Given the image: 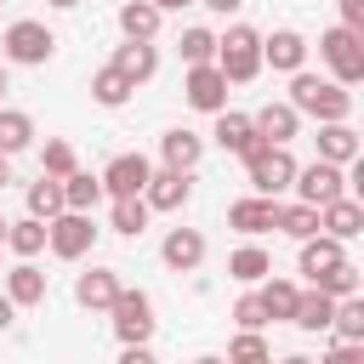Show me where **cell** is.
Returning <instances> with one entry per match:
<instances>
[{
    "label": "cell",
    "mask_w": 364,
    "mask_h": 364,
    "mask_svg": "<svg viewBox=\"0 0 364 364\" xmlns=\"http://www.w3.org/2000/svg\"><path fill=\"white\" fill-rule=\"evenodd\" d=\"M301 119H318V125H341L353 119V91L336 85V80H318V74H290V97H284Z\"/></svg>",
    "instance_id": "1"
},
{
    "label": "cell",
    "mask_w": 364,
    "mask_h": 364,
    "mask_svg": "<svg viewBox=\"0 0 364 364\" xmlns=\"http://www.w3.org/2000/svg\"><path fill=\"white\" fill-rule=\"evenodd\" d=\"M216 74L228 85H250L262 74V34L250 23H233L228 34H216Z\"/></svg>",
    "instance_id": "2"
},
{
    "label": "cell",
    "mask_w": 364,
    "mask_h": 364,
    "mask_svg": "<svg viewBox=\"0 0 364 364\" xmlns=\"http://www.w3.org/2000/svg\"><path fill=\"white\" fill-rule=\"evenodd\" d=\"M57 57V34L40 23V17H17L6 34H0V63H17V68H46Z\"/></svg>",
    "instance_id": "3"
},
{
    "label": "cell",
    "mask_w": 364,
    "mask_h": 364,
    "mask_svg": "<svg viewBox=\"0 0 364 364\" xmlns=\"http://www.w3.org/2000/svg\"><path fill=\"white\" fill-rule=\"evenodd\" d=\"M108 324H114V341L119 347H148L154 341V296L148 290H119L114 307H108Z\"/></svg>",
    "instance_id": "4"
},
{
    "label": "cell",
    "mask_w": 364,
    "mask_h": 364,
    "mask_svg": "<svg viewBox=\"0 0 364 364\" xmlns=\"http://www.w3.org/2000/svg\"><path fill=\"white\" fill-rule=\"evenodd\" d=\"M318 57H324V68H330V80L336 85H358L364 80V34H353V28H324L318 34Z\"/></svg>",
    "instance_id": "5"
},
{
    "label": "cell",
    "mask_w": 364,
    "mask_h": 364,
    "mask_svg": "<svg viewBox=\"0 0 364 364\" xmlns=\"http://www.w3.org/2000/svg\"><path fill=\"white\" fill-rule=\"evenodd\" d=\"M245 182H250V193H262V199L290 193V182H296L290 148H256V154H245Z\"/></svg>",
    "instance_id": "6"
},
{
    "label": "cell",
    "mask_w": 364,
    "mask_h": 364,
    "mask_svg": "<svg viewBox=\"0 0 364 364\" xmlns=\"http://www.w3.org/2000/svg\"><path fill=\"white\" fill-rule=\"evenodd\" d=\"M97 233H102V228H97L85 210H63V216L46 222V250H51L57 262H80V256H91Z\"/></svg>",
    "instance_id": "7"
},
{
    "label": "cell",
    "mask_w": 364,
    "mask_h": 364,
    "mask_svg": "<svg viewBox=\"0 0 364 364\" xmlns=\"http://www.w3.org/2000/svg\"><path fill=\"white\" fill-rule=\"evenodd\" d=\"M296 199L301 205H313V210H324V205H336L341 193H347V171L341 165H324V159H313V165H296Z\"/></svg>",
    "instance_id": "8"
},
{
    "label": "cell",
    "mask_w": 364,
    "mask_h": 364,
    "mask_svg": "<svg viewBox=\"0 0 364 364\" xmlns=\"http://www.w3.org/2000/svg\"><path fill=\"white\" fill-rule=\"evenodd\" d=\"M148 176H154L148 154H114V159L97 171V182H102V199H136V193L148 188Z\"/></svg>",
    "instance_id": "9"
},
{
    "label": "cell",
    "mask_w": 364,
    "mask_h": 364,
    "mask_svg": "<svg viewBox=\"0 0 364 364\" xmlns=\"http://www.w3.org/2000/svg\"><path fill=\"white\" fill-rule=\"evenodd\" d=\"M182 102L199 108V114H210V119L228 108V80L216 74V63H199V68L182 74Z\"/></svg>",
    "instance_id": "10"
},
{
    "label": "cell",
    "mask_w": 364,
    "mask_h": 364,
    "mask_svg": "<svg viewBox=\"0 0 364 364\" xmlns=\"http://www.w3.org/2000/svg\"><path fill=\"white\" fill-rule=\"evenodd\" d=\"M262 68H273V74H301V68H307V40H301L296 28L262 34Z\"/></svg>",
    "instance_id": "11"
},
{
    "label": "cell",
    "mask_w": 364,
    "mask_h": 364,
    "mask_svg": "<svg viewBox=\"0 0 364 364\" xmlns=\"http://www.w3.org/2000/svg\"><path fill=\"white\" fill-rule=\"evenodd\" d=\"M210 142L222 148V154H256V148H267L262 136H256V125H250V114H233V108H222L216 114V125H210Z\"/></svg>",
    "instance_id": "12"
},
{
    "label": "cell",
    "mask_w": 364,
    "mask_h": 364,
    "mask_svg": "<svg viewBox=\"0 0 364 364\" xmlns=\"http://www.w3.org/2000/svg\"><path fill=\"white\" fill-rule=\"evenodd\" d=\"M250 125H256V136H262L267 148H290V136L301 131V114H296L290 102H262V108L250 114Z\"/></svg>",
    "instance_id": "13"
},
{
    "label": "cell",
    "mask_w": 364,
    "mask_h": 364,
    "mask_svg": "<svg viewBox=\"0 0 364 364\" xmlns=\"http://www.w3.org/2000/svg\"><path fill=\"white\" fill-rule=\"evenodd\" d=\"M159 159H165V171L193 176V165L205 159V136H199V131H188V125H171V131L159 136Z\"/></svg>",
    "instance_id": "14"
},
{
    "label": "cell",
    "mask_w": 364,
    "mask_h": 364,
    "mask_svg": "<svg viewBox=\"0 0 364 364\" xmlns=\"http://www.w3.org/2000/svg\"><path fill=\"white\" fill-rule=\"evenodd\" d=\"M188 199H193V176L165 171V165H159V171L148 176V188H142V205H148V210H182Z\"/></svg>",
    "instance_id": "15"
},
{
    "label": "cell",
    "mask_w": 364,
    "mask_h": 364,
    "mask_svg": "<svg viewBox=\"0 0 364 364\" xmlns=\"http://www.w3.org/2000/svg\"><path fill=\"white\" fill-rule=\"evenodd\" d=\"M159 262H165L171 273H193V267L205 262V233H199V228H171V233L159 239Z\"/></svg>",
    "instance_id": "16"
},
{
    "label": "cell",
    "mask_w": 364,
    "mask_h": 364,
    "mask_svg": "<svg viewBox=\"0 0 364 364\" xmlns=\"http://www.w3.org/2000/svg\"><path fill=\"white\" fill-rule=\"evenodd\" d=\"M119 290H125V284H119V273H114V267H85V273L74 279V301H80L85 313H108Z\"/></svg>",
    "instance_id": "17"
},
{
    "label": "cell",
    "mask_w": 364,
    "mask_h": 364,
    "mask_svg": "<svg viewBox=\"0 0 364 364\" xmlns=\"http://www.w3.org/2000/svg\"><path fill=\"white\" fill-rule=\"evenodd\" d=\"M108 68H119L131 85H148L154 74H159V46H142V40H125V46H114V57H108Z\"/></svg>",
    "instance_id": "18"
},
{
    "label": "cell",
    "mask_w": 364,
    "mask_h": 364,
    "mask_svg": "<svg viewBox=\"0 0 364 364\" xmlns=\"http://www.w3.org/2000/svg\"><path fill=\"white\" fill-rule=\"evenodd\" d=\"M273 216H279V199H262V193H245V199L228 205V228H239V233H250V239L267 233Z\"/></svg>",
    "instance_id": "19"
},
{
    "label": "cell",
    "mask_w": 364,
    "mask_h": 364,
    "mask_svg": "<svg viewBox=\"0 0 364 364\" xmlns=\"http://www.w3.org/2000/svg\"><path fill=\"white\" fill-rule=\"evenodd\" d=\"M318 233H330V239H341V245H347V239H358V233H364V205H358L353 193H341L336 205H324V210H318Z\"/></svg>",
    "instance_id": "20"
},
{
    "label": "cell",
    "mask_w": 364,
    "mask_h": 364,
    "mask_svg": "<svg viewBox=\"0 0 364 364\" xmlns=\"http://www.w3.org/2000/svg\"><path fill=\"white\" fill-rule=\"evenodd\" d=\"M114 23H119V34H125V40H142V46H154V34H159L165 11H154L148 0H119Z\"/></svg>",
    "instance_id": "21"
},
{
    "label": "cell",
    "mask_w": 364,
    "mask_h": 364,
    "mask_svg": "<svg viewBox=\"0 0 364 364\" xmlns=\"http://www.w3.org/2000/svg\"><path fill=\"white\" fill-rule=\"evenodd\" d=\"M313 142H318V159H324V165H341V171H347V165L358 159V131H353L347 119H341V125H318Z\"/></svg>",
    "instance_id": "22"
},
{
    "label": "cell",
    "mask_w": 364,
    "mask_h": 364,
    "mask_svg": "<svg viewBox=\"0 0 364 364\" xmlns=\"http://www.w3.org/2000/svg\"><path fill=\"white\" fill-rule=\"evenodd\" d=\"M336 262H347V245H341V239H330V233H313V239H301V256H296V267L307 273V284H313L324 267H336Z\"/></svg>",
    "instance_id": "23"
},
{
    "label": "cell",
    "mask_w": 364,
    "mask_h": 364,
    "mask_svg": "<svg viewBox=\"0 0 364 364\" xmlns=\"http://www.w3.org/2000/svg\"><path fill=\"white\" fill-rule=\"evenodd\" d=\"M6 301H11V307H40V301H46V267L17 262V267L6 273Z\"/></svg>",
    "instance_id": "24"
},
{
    "label": "cell",
    "mask_w": 364,
    "mask_h": 364,
    "mask_svg": "<svg viewBox=\"0 0 364 364\" xmlns=\"http://www.w3.org/2000/svg\"><path fill=\"white\" fill-rule=\"evenodd\" d=\"M296 296H301V284H290V279H262V284H256V301H262L267 324H290Z\"/></svg>",
    "instance_id": "25"
},
{
    "label": "cell",
    "mask_w": 364,
    "mask_h": 364,
    "mask_svg": "<svg viewBox=\"0 0 364 364\" xmlns=\"http://www.w3.org/2000/svg\"><path fill=\"white\" fill-rule=\"evenodd\" d=\"M228 279H239V284H262V279H273V256H267L262 245H239V250L228 256Z\"/></svg>",
    "instance_id": "26"
},
{
    "label": "cell",
    "mask_w": 364,
    "mask_h": 364,
    "mask_svg": "<svg viewBox=\"0 0 364 364\" xmlns=\"http://www.w3.org/2000/svg\"><path fill=\"white\" fill-rule=\"evenodd\" d=\"M97 205H102V182H97L91 171H68V176H63V210H85V216H91Z\"/></svg>",
    "instance_id": "27"
},
{
    "label": "cell",
    "mask_w": 364,
    "mask_h": 364,
    "mask_svg": "<svg viewBox=\"0 0 364 364\" xmlns=\"http://www.w3.org/2000/svg\"><path fill=\"white\" fill-rule=\"evenodd\" d=\"M6 250H11L17 262H34V256L46 250V222H34V216L6 222Z\"/></svg>",
    "instance_id": "28"
},
{
    "label": "cell",
    "mask_w": 364,
    "mask_h": 364,
    "mask_svg": "<svg viewBox=\"0 0 364 364\" xmlns=\"http://www.w3.org/2000/svg\"><path fill=\"white\" fill-rule=\"evenodd\" d=\"M148 216H154V210L142 205V193H136V199H108V228H114L119 239H136V233L148 228Z\"/></svg>",
    "instance_id": "29"
},
{
    "label": "cell",
    "mask_w": 364,
    "mask_h": 364,
    "mask_svg": "<svg viewBox=\"0 0 364 364\" xmlns=\"http://www.w3.org/2000/svg\"><path fill=\"white\" fill-rule=\"evenodd\" d=\"M330 318H336V301L330 296H318V290H301L296 296V313H290L296 330H330Z\"/></svg>",
    "instance_id": "30"
},
{
    "label": "cell",
    "mask_w": 364,
    "mask_h": 364,
    "mask_svg": "<svg viewBox=\"0 0 364 364\" xmlns=\"http://www.w3.org/2000/svg\"><path fill=\"white\" fill-rule=\"evenodd\" d=\"M131 91H136V85H131L119 68H108V63L91 74V97H97L102 108H125V102H131Z\"/></svg>",
    "instance_id": "31"
},
{
    "label": "cell",
    "mask_w": 364,
    "mask_h": 364,
    "mask_svg": "<svg viewBox=\"0 0 364 364\" xmlns=\"http://www.w3.org/2000/svg\"><path fill=\"white\" fill-rule=\"evenodd\" d=\"M358 284H364V279H358V267H353V262H336V267H324V273L313 279V290H318V296H330V301L358 296Z\"/></svg>",
    "instance_id": "32"
},
{
    "label": "cell",
    "mask_w": 364,
    "mask_h": 364,
    "mask_svg": "<svg viewBox=\"0 0 364 364\" xmlns=\"http://www.w3.org/2000/svg\"><path fill=\"white\" fill-rule=\"evenodd\" d=\"M34 142V119L23 114V108H0V154L11 159V154H23Z\"/></svg>",
    "instance_id": "33"
},
{
    "label": "cell",
    "mask_w": 364,
    "mask_h": 364,
    "mask_svg": "<svg viewBox=\"0 0 364 364\" xmlns=\"http://www.w3.org/2000/svg\"><path fill=\"white\" fill-rule=\"evenodd\" d=\"M28 216L34 222H51V216H63V182H51V176H40V182H28Z\"/></svg>",
    "instance_id": "34"
},
{
    "label": "cell",
    "mask_w": 364,
    "mask_h": 364,
    "mask_svg": "<svg viewBox=\"0 0 364 364\" xmlns=\"http://www.w3.org/2000/svg\"><path fill=\"white\" fill-rule=\"evenodd\" d=\"M273 228H279V233H290V239L301 245V239H313V233H318V210H313V205H301V199H296V205H279Z\"/></svg>",
    "instance_id": "35"
},
{
    "label": "cell",
    "mask_w": 364,
    "mask_h": 364,
    "mask_svg": "<svg viewBox=\"0 0 364 364\" xmlns=\"http://www.w3.org/2000/svg\"><path fill=\"white\" fill-rule=\"evenodd\" d=\"M222 364H273V347H267L262 330H239V336L228 341V358H222Z\"/></svg>",
    "instance_id": "36"
},
{
    "label": "cell",
    "mask_w": 364,
    "mask_h": 364,
    "mask_svg": "<svg viewBox=\"0 0 364 364\" xmlns=\"http://www.w3.org/2000/svg\"><path fill=\"white\" fill-rule=\"evenodd\" d=\"M68 171H80V159H74V142H63V136H51V142L40 148V176H51V182H63Z\"/></svg>",
    "instance_id": "37"
},
{
    "label": "cell",
    "mask_w": 364,
    "mask_h": 364,
    "mask_svg": "<svg viewBox=\"0 0 364 364\" xmlns=\"http://www.w3.org/2000/svg\"><path fill=\"white\" fill-rule=\"evenodd\" d=\"M336 341H364V296H347L336 301V318H330Z\"/></svg>",
    "instance_id": "38"
},
{
    "label": "cell",
    "mask_w": 364,
    "mask_h": 364,
    "mask_svg": "<svg viewBox=\"0 0 364 364\" xmlns=\"http://www.w3.org/2000/svg\"><path fill=\"white\" fill-rule=\"evenodd\" d=\"M176 51H182V63H188V68H199V63H216V34H210V28H182Z\"/></svg>",
    "instance_id": "39"
},
{
    "label": "cell",
    "mask_w": 364,
    "mask_h": 364,
    "mask_svg": "<svg viewBox=\"0 0 364 364\" xmlns=\"http://www.w3.org/2000/svg\"><path fill=\"white\" fill-rule=\"evenodd\" d=\"M233 324H239V330H267V313H262L256 290H245V296L233 301Z\"/></svg>",
    "instance_id": "40"
},
{
    "label": "cell",
    "mask_w": 364,
    "mask_h": 364,
    "mask_svg": "<svg viewBox=\"0 0 364 364\" xmlns=\"http://www.w3.org/2000/svg\"><path fill=\"white\" fill-rule=\"evenodd\" d=\"M318 364H364V341H336Z\"/></svg>",
    "instance_id": "41"
},
{
    "label": "cell",
    "mask_w": 364,
    "mask_h": 364,
    "mask_svg": "<svg viewBox=\"0 0 364 364\" xmlns=\"http://www.w3.org/2000/svg\"><path fill=\"white\" fill-rule=\"evenodd\" d=\"M336 6H341V28L364 34V0H336Z\"/></svg>",
    "instance_id": "42"
},
{
    "label": "cell",
    "mask_w": 364,
    "mask_h": 364,
    "mask_svg": "<svg viewBox=\"0 0 364 364\" xmlns=\"http://www.w3.org/2000/svg\"><path fill=\"white\" fill-rule=\"evenodd\" d=\"M119 364H159L154 347H119Z\"/></svg>",
    "instance_id": "43"
},
{
    "label": "cell",
    "mask_w": 364,
    "mask_h": 364,
    "mask_svg": "<svg viewBox=\"0 0 364 364\" xmlns=\"http://www.w3.org/2000/svg\"><path fill=\"white\" fill-rule=\"evenodd\" d=\"M11 324H17V307H11V301H6V290H0V336H6Z\"/></svg>",
    "instance_id": "44"
},
{
    "label": "cell",
    "mask_w": 364,
    "mask_h": 364,
    "mask_svg": "<svg viewBox=\"0 0 364 364\" xmlns=\"http://www.w3.org/2000/svg\"><path fill=\"white\" fill-rule=\"evenodd\" d=\"M199 6H210V11H222V17H228V11H239L245 0H199Z\"/></svg>",
    "instance_id": "45"
},
{
    "label": "cell",
    "mask_w": 364,
    "mask_h": 364,
    "mask_svg": "<svg viewBox=\"0 0 364 364\" xmlns=\"http://www.w3.org/2000/svg\"><path fill=\"white\" fill-rule=\"evenodd\" d=\"M154 11H182V6H199V0H148Z\"/></svg>",
    "instance_id": "46"
},
{
    "label": "cell",
    "mask_w": 364,
    "mask_h": 364,
    "mask_svg": "<svg viewBox=\"0 0 364 364\" xmlns=\"http://www.w3.org/2000/svg\"><path fill=\"white\" fill-rule=\"evenodd\" d=\"M6 188H11V159L0 154V193H6Z\"/></svg>",
    "instance_id": "47"
},
{
    "label": "cell",
    "mask_w": 364,
    "mask_h": 364,
    "mask_svg": "<svg viewBox=\"0 0 364 364\" xmlns=\"http://www.w3.org/2000/svg\"><path fill=\"white\" fill-rule=\"evenodd\" d=\"M6 91H11V80H6V63H0V108H6Z\"/></svg>",
    "instance_id": "48"
},
{
    "label": "cell",
    "mask_w": 364,
    "mask_h": 364,
    "mask_svg": "<svg viewBox=\"0 0 364 364\" xmlns=\"http://www.w3.org/2000/svg\"><path fill=\"white\" fill-rule=\"evenodd\" d=\"M46 6H57V11H74V6H80V0H46Z\"/></svg>",
    "instance_id": "49"
},
{
    "label": "cell",
    "mask_w": 364,
    "mask_h": 364,
    "mask_svg": "<svg viewBox=\"0 0 364 364\" xmlns=\"http://www.w3.org/2000/svg\"><path fill=\"white\" fill-rule=\"evenodd\" d=\"M279 364H313V358H301V353H290V358H279Z\"/></svg>",
    "instance_id": "50"
},
{
    "label": "cell",
    "mask_w": 364,
    "mask_h": 364,
    "mask_svg": "<svg viewBox=\"0 0 364 364\" xmlns=\"http://www.w3.org/2000/svg\"><path fill=\"white\" fill-rule=\"evenodd\" d=\"M193 364H222V358H210V353H205V358H193Z\"/></svg>",
    "instance_id": "51"
},
{
    "label": "cell",
    "mask_w": 364,
    "mask_h": 364,
    "mask_svg": "<svg viewBox=\"0 0 364 364\" xmlns=\"http://www.w3.org/2000/svg\"><path fill=\"white\" fill-rule=\"evenodd\" d=\"M0 245H6V216H0Z\"/></svg>",
    "instance_id": "52"
},
{
    "label": "cell",
    "mask_w": 364,
    "mask_h": 364,
    "mask_svg": "<svg viewBox=\"0 0 364 364\" xmlns=\"http://www.w3.org/2000/svg\"><path fill=\"white\" fill-rule=\"evenodd\" d=\"M0 6H6V0H0Z\"/></svg>",
    "instance_id": "53"
}]
</instances>
